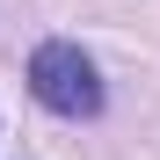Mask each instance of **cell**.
Segmentation results:
<instances>
[{
	"label": "cell",
	"instance_id": "1",
	"mask_svg": "<svg viewBox=\"0 0 160 160\" xmlns=\"http://www.w3.org/2000/svg\"><path fill=\"white\" fill-rule=\"evenodd\" d=\"M29 95L44 102L51 117H95L102 109V73H95V58L80 44L51 37V44H37V58H29Z\"/></svg>",
	"mask_w": 160,
	"mask_h": 160
}]
</instances>
